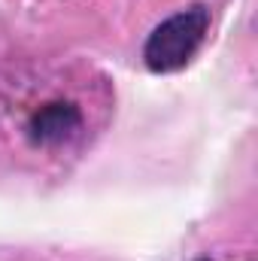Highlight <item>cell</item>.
Wrapping results in <instances>:
<instances>
[{"mask_svg": "<svg viewBox=\"0 0 258 261\" xmlns=\"http://www.w3.org/2000/svg\"><path fill=\"white\" fill-rule=\"evenodd\" d=\"M82 125V116L73 103H49L43 107L34 119H31V140L34 143H43V146H52V143H64L70 140Z\"/></svg>", "mask_w": 258, "mask_h": 261, "instance_id": "obj_2", "label": "cell"}, {"mask_svg": "<svg viewBox=\"0 0 258 261\" xmlns=\"http://www.w3.org/2000/svg\"><path fill=\"white\" fill-rule=\"evenodd\" d=\"M194 261H210V258H194Z\"/></svg>", "mask_w": 258, "mask_h": 261, "instance_id": "obj_3", "label": "cell"}, {"mask_svg": "<svg viewBox=\"0 0 258 261\" xmlns=\"http://www.w3.org/2000/svg\"><path fill=\"white\" fill-rule=\"evenodd\" d=\"M207 31H210V9L203 3H194L189 9L170 15L149 34L143 46L146 67L152 73H173L186 67L200 49Z\"/></svg>", "mask_w": 258, "mask_h": 261, "instance_id": "obj_1", "label": "cell"}]
</instances>
